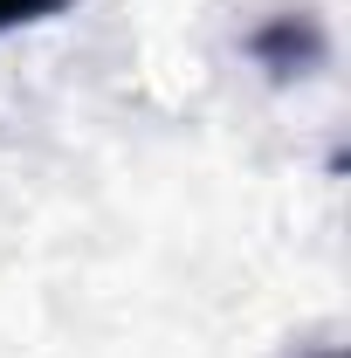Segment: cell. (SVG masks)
Listing matches in <instances>:
<instances>
[{"mask_svg": "<svg viewBox=\"0 0 351 358\" xmlns=\"http://www.w3.org/2000/svg\"><path fill=\"white\" fill-rule=\"evenodd\" d=\"M255 62L275 69V76H289V69H310L317 55H324V35H317V21L310 14H275L268 28H255Z\"/></svg>", "mask_w": 351, "mask_h": 358, "instance_id": "1", "label": "cell"}, {"mask_svg": "<svg viewBox=\"0 0 351 358\" xmlns=\"http://www.w3.org/2000/svg\"><path fill=\"white\" fill-rule=\"evenodd\" d=\"M69 0H0V35L7 28H35V21H55Z\"/></svg>", "mask_w": 351, "mask_h": 358, "instance_id": "2", "label": "cell"}, {"mask_svg": "<svg viewBox=\"0 0 351 358\" xmlns=\"http://www.w3.org/2000/svg\"><path fill=\"white\" fill-rule=\"evenodd\" d=\"M310 358H338V352H310Z\"/></svg>", "mask_w": 351, "mask_h": 358, "instance_id": "3", "label": "cell"}]
</instances>
